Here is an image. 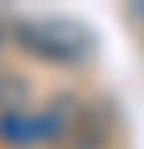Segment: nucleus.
<instances>
[{"mask_svg": "<svg viewBox=\"0 0 144 149\" xmlns=\"http://www.w3.org/2000/svg\"><path fill=\"white\" fill-rule=\"evenodd\" d=\"M21 43L30 51H38V56H47V60H81L85 56L81 30H72L64 22H30V26H21Z\"/></svg>", "mask_w": 144, "mask_h": 149, "instance_id": "1", "label": "nucleus"}]
</instances>
